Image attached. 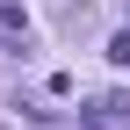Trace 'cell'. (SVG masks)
<instances>
[{"label":"cell","mask_w":130,"mask_h":130,"mask_svg":"<svg viewBox=\"0 0 130 130\" xmlns=\"http://www.w3.org/2000/svg\"><path fill=\"white\" fill-rule=\"evenodd\" d=\"M79 123H87V130H130V101H123V94H101Z\"/></svg>","instance_id":"obj_1"},{"label":"cell","mask_w":130,"mask_h":130,"mask_svg":"<svg viewBox=\"0 0 130 130\" xmlns=\"http://www.w3.org/2000/svg\"><path fill=\"white\" fill-rule=\"evenodd\" d=\"M0 29H14V36H22V0H0Z\"/></svg>","instance_id":"obj_2"},{"label":"cell","mask_w":130,"mask_h":130,"mask_svg":"<svg viewBox=\"0 0 130 130\" xmlns=\"http://www.w3.org/2000/svg\"><path fill=\"white\" fill-rule=\"evenodd\" d=\"M108 58H116V65H130V29H116V36H108Z\"/></svg>","instance_id":"obj_3"}]
</instances>
